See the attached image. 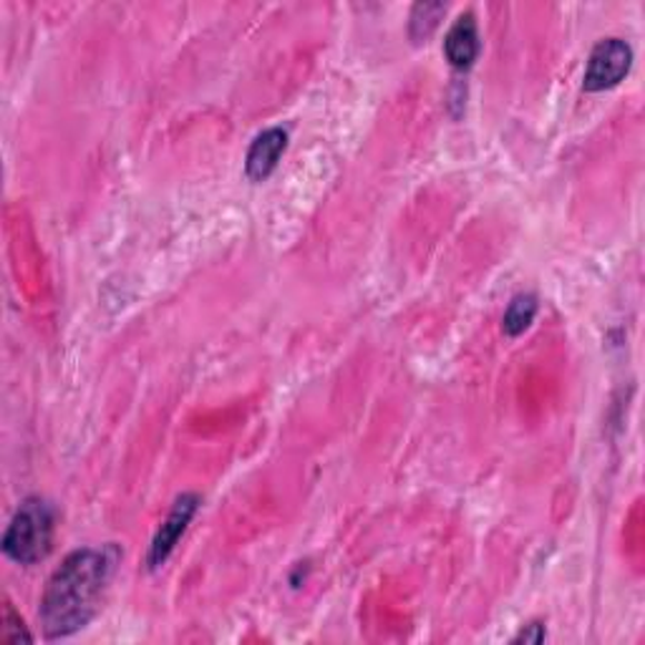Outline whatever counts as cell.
Instances as JSON below:
<instances>
[{
	"mask_svg": "<svg viewBox=\"0 0 645 645\" xmlns=\"http://www.w3.org/2000/svg\"><path fill=\"white\" fill-rule=\"evenodd\" d=\"M197 507H199V497L197 495H182L177 497L172 512H169L167 519L161 522L159 533L151 539V547H149V570H157L169 559V555L175 553V547L179 543V537L185 535V529L192 517L197 515Z\"/></svg>",
	"mask_w": 645,
	"mask_h": 645,
	"instance_id": "cell-4",
	"label": "cell"
},
{
	"mask_svg": "<svg viewBox=\"0 0 645 645\" xmlns=\"http://www.w3.org/2000/svg\"><path fill=\"white\" fill-rule=\"evenodd\" d=\"M286 147H288V131L280 127L265 129L262 135L255 137L252 147L248 151V159H245V172H248L252 182H262V179H268L275 172V167H278Z\"/></svg>",
	"mask_w": 645,
	"mask_h": 645,
	"instance_id": "cell-5",
	"label": "cell"
},
{
	"mask_svg": "<svg viewBox=\"0 0 645 645\" xmlns=\"http://www.w3.org/2000/svg\"><path fill=\"white\" fill-rule=\"evenodd\" d=\"M633 66V49L623 38H605L593 49L585 69V91H605L618 87Z\"/></svg>",
	"mask_w": 645,
	"mask_h": 645,
	"instance_id": "cell-3",
	"label": "cell"
},
{
	"mask_svg": "<svg viewBox=\"0 0 645 645\" xmlns=\"http://www.w3.org/2000/svg\"><path fill=\"white\" fill-rule=\"evenodd\" d=\"M113 565H117L113 547H83L63 559L43 591L41 623L46 638H69L87 628L99 613Z\"/></svg>",
	"mask_w": 645,
	"mask_h": 645,
	"instance_id": "cell-1",
	"label": "cell"
},
{
	"mask_svg": "<svg viewBox=\"0 0 645 645\" xmlns=\"http://www.w3.org/2000/svg\"><path fill=\"white\" fill-rule=\"evenodd\" d=\"M535 316H537V298L529 296V292H522V296L512 298L509 308L505 310V318H502V328H505V334L509 338H517L533 326Z\"/></svg>",
	"mask_w": 645,
	"mask_h": 645,
	"instance_id": "cell-7",
	"label": "cell"
},
{
	"mask_svg": "<svg viewBox=\"0 0 645 645\" xmlns=\"http://www.w3.org/2000/svg\"><path fill=\"white\" fill-rule=\"evenodd\" d=\"M444 56L454 66V69H469L479 56V31L477 21L472 13H464L457 18V23L449 28L447 38H444Z\"/></svg>",
	"mask_w": 645,
	"mask_h": 645,
	"instance_id": "cell-6",
	"label": "cell"
},
{
	"mask_svg": "<svg viewBox=\"0 0 645 645\" xmlns=\"http://www.w3.org/2000/svg\"><path fill=\"white\" fill-rule=\"evenodd\" d=\"M3 553L18 565H36L53 545V507L41 497H28L3 535Z\"/></svg>",
	"mask_w": 645,
	"mask_h": 645,
	"instance_id": "cell-2",
	"label": "cell"
},
{
	"mask_svg": "<svg viewBox=\"0 0 645 645\" xmlns=\"http://www.w3.org/2000/svg\"><path fill=\"white\" fill-rule=\"evenodd\" d=\"M545 641V625L543 623H529L527 628L515 638V643H543Z\"/></svg>",
	"mask_w": 645,
	"mask_h": 645,
	"instance_id": "cell-10",
	"label": "cell"
},
{
	"mask_svg": "<svg viewBox=\"0 0 645 645\" xmlns=\"http://www.w3.org/2000/svg\"><path fill=\"white\" fill-rule=\"evenodd\" d=\"M447 13V6L444 3H419L414 6L411 11V36L419 41V38H426L434 33V28L439 26L441 16Z\"/></svg>",
	"mask_w": 645,
	"mask_h": 645,
	"instance_id": "cell-8",
	"label": "cell"
},
{
	"mask_svg": "<svg viewBox=\"0 0 645 645\" xmlns=\"http://www.w3.org/2000/svg\"><path fill=\"white\" fill-rule=\"evenodd\" d=\"M3 641L6 643H33V635L26 631L23 621L13 613L11 603L3 605Z\"/></svg>",
	"mask_w": 645,
	"mask_h": 645,
	"instance_id": "cell-9",
	"label": "cell"
}]
</instances>
